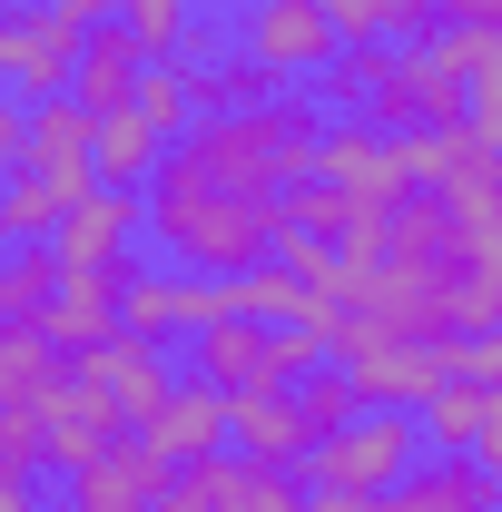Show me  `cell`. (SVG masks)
I'll use <instances>...</instances> for the list:
<instances>
[{
	"mask_svg": "<svg viewBox=\"0 0 502 512\" xmlns=\"http://www.w3.org/2000/svg\"><path fill=\"white\" fill-rule=\"evenodd\" d=\"M0 512H30V473H0Z\"/></svg>",
	"mask_w": 502,
	"mask_h": 512,
	"instance_id": "cell-35",
	"label": "cell"
},
{
	"mask_svg": "<svg viewBox=\"0 0 502 512\" xmlns=\"http://www.w3.org/2000/svg\"><path fill=\"white\" fill-rule=\"evenodd\" d=\"M158 148H168V138L119 99V109H99V119H89V178H99V188H148Z\"/></svg>",
	"mask_w": 502,
	"mask_h": 512,
	"instance_id": "cell-18",
	"label": "cell"
},
{
	"mask_svg": "<svg viewBox=\"0 0 502 512\" xmlns=\"http://www.w3.org/2000/svg\"><path fill=\"white\" fill-rule=\"evenodd\" d=\"M443 375L493 384V375H502V345H493V335H453V345H443Z\"/></svg>",
	"mask_w": 502,
	"mask_h": 512,
	"instance_id": "cell-30",
	"label": "cell"
},
{
	"mask_svg": "<svg viewBox=\"0 0 502 512\" xmlns=\"http://www.w3.org/2000/svg\"><path fill=\"white\" fill-rule=\"evenodd\" d=\"M128 109H138V119L158 128V138H178V128L197 119V99H188V69H178V60H148V69H138V89H128Z\"/></svg>",
	"mask_w": 502,
	"mask_h": 512,
	"instance_id": "cell-25",
	"label": "cell"
},
{
	"mask_svg": "<svg viewBox=\"0 0 502 512\" xmlns=\"http://www.w3.org/2000/svg\"><path fill=\"white\" fill-rule=\"evenodd\" d=\"M286 394H296V424H306V444H315V434H335L345 414H365V404H355V384H345V365H306Z\"/></svg>",
	"mask_w": 502,
	"mask_h": 512,
	"instance_id": "cell-26",
	"label": "cell"
},
{
	"mask_svg": "<svg viewBox=\"0 0 502 512\" xmlns=\"http://www.w3.org/2000/svg\"><path fill=\"white\" fill-rule=\"evenodd\" d=\"M128 237H138V188H89L79 207H60L50 266H119Z\"/></svg>",
	"mask_w": 502,
	"mask_h": 512,
	"instance_id": "cell-13",
	"label": "cell"
},
{
	"mask_svg": "<svg viewBox=\"0 0 502 512\" xmlns=\"http://www.w3.org/2000/svg\"><path fill=\"white\" fill-rule=\"evenodd\" d=\"M148 512H306V483L286 463H247V453H197L168 463Z\"/></svg>",
	"mask_w": 502,
	"mask_h": 512,
	"instance_id": "cell-4",
	"label": "cell"
},
{
	"mask_svg": "<svg viewBox=\"0 0 502 512\" xmlns=\"http://www.w3.org/2000/svg\"><path fill=\"white\" fill-rule=\"evenodd\" d=\"M20 158L30 168H89V109L79 99H20Z\"/></svg>",
	"mask_w": 502,
	"mask_h": 512,
	"instance_id": "cell-19",
	"label": "cell"
},
{
	"mask_svg": "<svg viewBox=\"0 0 502 512\" xmlns=\"http://www.w3.org/2000/svg\"><path fill=\"white\" fill-rule=\"evenodd\" d=\"M119 335H148V345H168V335H178V276H168V266H128V286H119Z\"/></svg>",
	"mask_w": 502,
	"mask_h": 512,
	"instance_id": "cell-22",
	"label": "cell"
},
{
	"mask_svg": "<svg viewBox=\"0 0 502 512\" xmlns=\"http://www.w3.org/2000/svg\"><path fill=\"white\" fill-rule=\"evenodd\" d=\"M50 20H60V30H99V20H109V0H50Z\"/></svg>",
	"mask_w": 502,
	"mask_h": 512,
	"instance_id": "cell-33",
	"label": "cell"
},
{
	"mask_svg": "<svg viewBox=\"0 0 502 512\" xmlns=\"http://www.w3.org/2000/svg\"><path fill=\"white\" fill-rule=\"evenodd\" d=\"M315 178L345 197V227H375L394 197H414L404 178H394V138L365 128V119H335L325 138H315Z\"/></svg>",
	"mask_w": 502,
	"mask_h": 512,
	"instance_id": "cell-5",
	"label": "cell"
},
{
	"mask_svg": "<svg viewBox=\"0 0 502 512\" xmlns=\"http://www.w3.org/2000/svg\"><path fill=\"white\" fill-rule=\"evenodd\" d=\"M414 453H424L414 414H345L335 434L306 444V473H315L306 493H394L414 473Z\"/></svg>",
	"mask_w": 502,
	"mask_h": 512,
	"instance_id": "cell-3",
	"label": "cell"
},
{
	"mask_svg": "<svg viewBox=\"0 0 502 512\" xmlns=\"http://www.w3.org/2000/svg\"><path fill=\"white\" fill-rule=\"evenodd\" d=\"M306 512H384V493H306Z\"/></svg>",
	"mask_w": 502,
	"mask_h": 512,
	"instance_id": "cell-34",
	"label": "cell"
},
{
	"mask_svg": "<svg viewBox=\"0 0 502 512\" xmlns=\"http://www.w3.org/2000/svg\"><path fill=\"white\" fill-rule=\"evenodd\" d=\"M237 316H256V325H306L315 296L276 266V256H266V266H247V276H237Z\"/></svg>",
	"mask_w": 502,
	"mask_h": 512,
	"instance_id": "cell-24",
	"label": "cell"
},
{
	"mask_svg": "<svg viewBox=\"0 0 502 512\" xmlns=\"http://www.w3.org/2000/svg\"><path fill=\"white\" fill-rule=\"evenodd\" d=\"M60 375L79 384V394H99L119 424H138V414L178 384V375H168V345H148V335H99L89 355H60Z\"/></svg>",
	"mask_w": 502,
	"mask_h": 512,
	"instance_id": "cell-6",
	"label": "cell"
},
{
	"mask_svg": "<svg viewBox=\"0 0 502 512\" xmlns=\"http://www.w3.org/2000/svg\"><path fill=\"white\" fill-rule=\"evenodd\" d=\"M50 286H60L50 247H0V325H30L50 306Z\"/></svg>",
	"mask_w": 502,
	"mask_h": 512,
	"instance_id": "cell-23",
	"label": "cell"
},
{
	"mask_svg": "<svg viewBox=\"0 0 502 512\" xmlns=\"http://www.w3.org/2000/svg\"><path fill=\"white\" fill-rule=\"evenodd\" d=\"M384 512H493V463L483 453H414V473L384 493Z\"/></svg>",
	"mask_w": 502,
	"mask_h": 512,
	"instance_id": "cell-14",
	"label": "cell"
},
{
	"mask_svg": "<svg viewBox=\"0 0 502 512\" xmlns=\"http://www.w3.org/2000/svg\"><path fill=\"white\" fill-rule=\"evenodd\" d=\"M168 276H178V266H168ZM237 316V276H178V325H227Z\"/></svg>",
	"mask_w": 502,
	"mask_h": 512,
	"instance_id": "cell-28",
	"label": "cell"
},
{
	"mask_svg": "<svg viewBox=\"0 0 502 512\" xmlns=\"http://www.w3.org/2000/svg\"><path fill=\"white\" fill-rule=\"evenodd\" d=\"M10 168H20V99L0 89V178H10Z\"/></svg>",
	"mask_w": 502,
	"mask_h": 512,
	"instance_id": "cell-32",
	"label": "cell"
},
{
	"mask_svg": "<svg viewBox=\"0 0 502 512\" xmlns=\"http://www.w3.org/2000/svg\"><path fill=\"white\" fill-rule=\"evenodd\" d=\"M79 30L50 20V0H0V89L10 99H60Z\"/></svg>",
	"mask_w": 502,
	"mask_h": 512,
	"instance_id": "cell-8",
	"label": "cell"
},
{
	"mask_svg": "<svg viewBox=\"0 0 502 512\" xmlns=\"http://www.w3.org/2000/svg\"><path fill=\"white\" fill-rule=\"evenodd\" d=\"M109 20H119L128 40H138V60H178V30H188V0H109Z\"/></svg>",
	"mask_w": 502,
	"mask_h": 512,
	"instance_id": "cell-27",
	"label": "cell"
},
{
	"mask_svg": "<svg viewBox=\"0 0 502 512\" xmlns=\"http://www.w3.org/2000/svg\"><path fill=\"white\" fill-rule=\"evenodd\" d=\"M60 384V345L40 325H0V404H30Z\"/></svg>",
	"mask_w": 502,
	"mask_h": 512,
	"instance_id": "cell-21",
	"label": "cell"
},
{
	"mask_svg": "<svg viewBox=\"0 0 502 512\" xmlns=\"http://www.w3.org/2000/svg\"><path fill=\"white\" fill-rule=\"evenodd\" d=\"M138 227L158 237V256H178V276H247L276 256V207L266 197H227V188H188V178H148Z\"/></svg>",
	"mask_w": 502,
	"mask_h": 512,
	"instance_id": "cell-2",
	"label": "cell"
},
{
	"mask_svg": "<svg viewBox=\"0 0 502 512\" xmlns=\"http://www.w3.org/2000/svg\"><path fill=\"white\" fill-rule=\"evenodd\" d=\"M0 247H10V237H0Z\"/></svg>",
	"mask_w": 502,
	"mask_h": 512,
	"instance_id": "cell-36",
	"label": "cell"
},
{
	"mask_svg": "<svg viewBox=\"0 0 502 512\" xmlns=\"http://www.w3.org/2000/svg\"><path fill=\"white\" fill-rule=\"evenodd\" d=\"M60 207H69V188L50 178V168H10L0 178V237H20V247H50V227H60Z\"/></svg>",
	"mask_w": 502,
	"mask_h": 512,
	"instance_id": "cell-20",
	"label": "cell"
},
{
	"mask_svg": "<svg viewBox=\"0 0 502 512\" xmlns=\"http://www.w3.org/2000/svg\"><path fill=\"white\" fill-rule=\"evenodd\" d=\"M30 414H40V463H89V453L109 444V434H128L119 414H109V404H99V394H79V384H50V394H30Z\"/></svg>",
	"mask_w": 502,
	"mask_h": 512,
	"instance_id": "cell-16",
	"label": "cell"
},
{
	"mask_svg": "<svg viewBox=\"0 0 502 512\" xmlns=\"http://www.w3.org/2000/svg\"><path fill=\"white\" fill-rule=\"evenodd\" d=\"M128 434L158 453V463H197V453H227V394L188 375V384H168V394H158V404H148V414H138Z\"/></svg>",
	"mask_w": 502,
	"mask_h": 512,
	"instance_id": "cell-11",
	"label": "cell"
},
{
	"mask_svg": "<svg viewBox=\"0 0 502 512\" xmlns=\"http://www.w3.org/2000/svg\"><path fill=\"white\" fill-rule=\"evenodd\" d=\"M414 434H424V453H483V463H493V453H502V394H493V384L443 375L434 394L414 404Z\"/></svg>",
	"mask_w": 502,
	"mask_h": 512,
	"instance_id": "cell-12",
	"label": "cell"
},
{
	"mask_svg": "<svg viewBox=\"0 0 502 512\" xmlns=\"http://www.w3.org/2000/svg\"><path fill=\"white\" fill-rule=\"evenodd\" d=\"M227 453H247V463H306L296 394H286V384H247V394H227Z\"/></svg>",
	"mask_w": 502,
	"mask_h": 512,
	"instance_id": "cell-15",
	"label": "cell"
},
{
	"mask_svg": "<svg viewBox=\"0 0 502 512\" xmlns=\"http://www.w3.org/2000/svg\"><path fill=\"white\" fill-rule=\"evenodd\" d=\"M453 30H502V0H443Z\"/></svg>",
	"mask_w": 502,
	"mask_h": 512,
	"instance_id": "cell-31",
	"label": "cell"
},
{
	"mask_svg": "<svg viewBox=\"0 0 502 512\" xmlns=\"http://www.w3.org/2000/svg\"><path fill=\"white\" fill-rule=\"evenodd\" d=\"M158 483H168V463L138 444V434H109V444L89 453V463H69V512H148L158 503Z\"/></svg>",
	"mask_w": 502,
	"mask_h": 512,
	"instance_id": "cell-10",
	"label": "cell"
},
{
	"mask_svg": "<svg viewBox=\"0 0 502 512\" xmlns=\"http://www.w3.org/2000/svg\"><path fill=\"white\" fill-rule=\"evenodd\" d=\"M237 60H256L266 79H306L335 60V30L315 0H247L237 10Z\"/></svg>",
	"mask_w": 502,
	"mask_h": 512,
	"instance_id": "cell-7",
	"label": "cell"
},
{
	"mask_svg": "<svg viewBox=\"0 0 502 512\" xmlns=\"http://www.w3.org/2000/svg\"><path fill=\"white\" fill-rule=\"evenodd\" d=\"M315 138H325L315 99L276 89L256 109H207L197 128H178L148 178H188V188H227V197H266L276 207L296 178H315Z\"/></svg>",
	"mask_w": 502,
	"mask_h": 512,
	"instance_id": "cell-1",
	"label": "cell"
},
{
	"mask_svg": "<svg viewBox=\"0 0 502 512\" xmlns=\"http://www.w3.org/2000/svg\"><path fill=\"white\" fill-rule=\"evenodd\" d=\"M375 20H384V40L414 50V40H434V30H443V0H375Z\"/></svg>",
	"mask_w": 502,
	"mask_h": 512,
	"instance_id": "cell-29",
	"label": "cell"
},
{
	"mask_svg": "<svg viewBox=\"0 0 502 512\" xmlns=\"http://www.w3.org/2000/svg\"><path fill=\"white\" fill-rule=\"evenodd\" d=\"M138 40H128L119 20H99V30H79V50H69V89L60 99H79V109H89V119H99V109H119L128 89H138Z\"/></svg>",
	"mask_w": 502,
	"mask_h": 512,
	"instance_id": "cell-17",
	"label": "cell"
},
{
	"mask_svg": "<svg viewBox=\"0 0 502 512\" xmlns=\"http://www.w3.org/2000/svg\"><path fill=\"white\" fill-rule=\"evenodd\" d=\"M119 286H128V256H119V266H60L50 306H40L30 325H40L60 355H89L99 335H119Z\"/></svg>",
	"mask_w": 502,
	"mask_h": 512,
	"instance_id": "cell-9",
	"label": "cell"
}]
</instances>
